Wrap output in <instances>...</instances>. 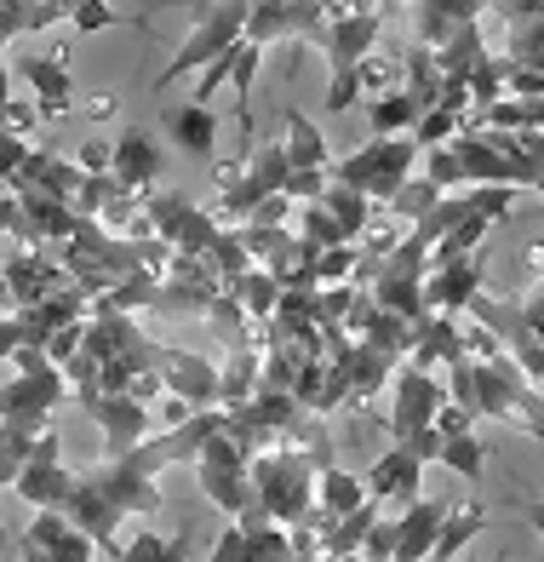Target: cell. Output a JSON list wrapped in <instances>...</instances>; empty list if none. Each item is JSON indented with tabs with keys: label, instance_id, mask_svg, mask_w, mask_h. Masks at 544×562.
<instances>
[{
	"label": "cell",
	"instance_id": "obj_1",
	"mask_svg": "<svg viewBox=\"0 0 544 562\" xmlns=\"http://www.w3.org/2000/svg\"><path fill=\"white\" fill-rule=\"evenodd\" d=\"M69 391V373L52 368V356L41 345H18L7 350V385H0V425H23V430H41L46 414L58 407Z\"/></svg>",
	"mask_w": 544,
	"mask_h": 562
},
{
	"label": "cell",
	"instance_id": "obj_2",
	"mask_svg": "<svg viewBox=\"0 0 544 562\" xmlns=\"http://www.w3.org/2000/svg\"><path fill=\"white\" fill-rule=\"evenodd\" d=\"M252 488L258 505L270 510L281 528H298L316 517L321 505V476H316V459L298 453V448H264L252 459Z\"/></svg>",
	"mask_w": 544,
	"mask_h": 562
},
{
	"label": "cell",
	"instance_id": "obj_3",
	"mask_svg": "<svg viewBox=\"0 0 544 562\" xmlns=\"http://www.w3.org/2000/svg\"><path fill=\"white\" fill-rule=\"evenodd\" d=\"M247 18H252V0H224V7H201V18H195V30L178 41V53H172V64L155 75V87H172V81H184V75H195V69H213L218 58H229L236 46L247 41Z\"/></svg>",
	"mask_w": 544,
	"mask_h": 562
},
{
	"label": "cell",
	"instance_id": "obj_4",
	"mask_svg": "<svg viewBox=\"0 0 544 562\" xmlns=\"http://www.w3.org/2000/svg\"><path fill=\"white\" fill-rule=\"evenodd\" d=\"M412 161H424V149L412 138H373V144H361L355 156H344L339 167H332V184H350L367 201H384V207H390V201L412 184Z\"/></svg>",
	"mask_w": 544,
	"mask_h": 562
},
{
	"label": "cell",
	"instance_id": "obj_5",
	"mask_svg": "<svg viewBox=\"0 0 544 562\" xmlns=\"http://www.w3.org/2000/svg\"><path fill=\"white\" fill-rule=\"evenodd\" d=\"M195 482H201V494L213 499L224 517H247V510L258 505V488H252V459L241 453V442L236 437H218L201 448V459H195Z\"/></svg>",
	"mask_w": 544,
	"mask_h": 562
},
{
	"label": "cell",
	"instance_id": "obj_6",
	"mask_svg": "<svg viewBox=\"0 0 544 562\" xmlns=\"http://www.w3.org/2000/svg\"><path fill=\"white\" fill-rule=\"evenodd\" d=\"M327 23H332V7H321V0H252L247 41L252 46H275V41L327 46Z\"/></svg>",
	"mask_w": 544,
	"mask_h": 562
},
{
	"label": "cell",
	"instance_id": "obj_7",
	"mask_svg": "<svg viewBox=\"0 0 544 562\" xmlns=\"http://www.w3.org/2000/svg\"><path fill=\"white\" fill-rule=\"evenodd\" d=\"M442 407H447V385H435L430 368L407 362L396 373V407H390V419H384V430H390L396 442H407V437H419V430H430Z\"/></svg>",
	"mask_w": 544,
	"mask_h": 562
},
{
	"label": "cell",
	"instance_id": "obj_8",
	"mask_svg": "<svg viewBox=\"0 0 544 562\" xmlns=\"http://www.w3.org/2000/svg\"><path fill=\"white\" fill-rule=\"evenodd\" d=\"M81 402V414L103 430V442H110V459H121V453H133L138 442H149V430H155V419H149V407L138 402V396H110V391H87V396H75Z\"/></svg>",
	"mask_w": 544,
	"mask_h": 562
},
{
	"label": "cell",
	"instance_id": "obj_9",
	"mask_svg": "<svg viewBox=\"0 0 544 562\" xmlns=\"http://www.w3.org/2000/svg\"><path fill=\"white\" fill-rule=\"evenodd\" d=\"M471 316H476L505 350H515V345H544V281H539V288H533L522 304L481 293V299L471 304Z\"/></svg>",
	"mask_w": 544,
	"mask_h": 562
},
{
	"label": "cell",
	"instance_id": "obj_10",
	"mask_svg": "<svg viewBox=\"0 0 544 562\" xmlns=\"http://www.w3.org/2000/svg\"><path fill=\"white\" fill-rule=\"evenodd\" d=\"M378 35H384V7H332L327 46H321L327 69H361Z\"/></svg>",
	"mask_w": 544,
	"mask_h": 562
},
{
	"label": "cell",
	"instance_id": "obj_11",
	"mask_svg": "<svg viewBox=\"0 0 544 562\" xmlns=\"http://www.w3.org/2000/svg\"><path fill=\"white\" fill-rule=\"evenodd\" d=\"M75 276L64 265H46L35 247H7V311H30V304L69 293Z\"/></svg>",
	"mask_w": 544,
	"mask_h": 562
},
{
	"label": "cell",
	"instance_id": "obj_12",
	"mask_svg": "<svg viewBox=\"0 0 544 562\" xmlns=\"http://www.w3.org/2000/svg\"><path fill=\"white\" fill-rule=\"evenodd\" d=\"M161 379H167V396L190 402L195 414H206V407H224V368H213L206 356L195 350H167L161 356Z\"/></svg>",
	"mask_w": 544,
	"mask_h": 562
},
{
	"label": "cell",
	"instance_id": "obj_13",
	"mask_svg": "<svg viewBox=\"0 0 544 562\" xmlns=\"http://www.w3.org/2000/svg\"><path fill=\"white\" fill-rule=\"evenodd\" d=\"M505 18V58L515 69H539L544 75V0H505L494 7Z\"/></svg>",
	"mask_w": 544,
	"mask_h": 562
},
{
	"label": "cell",
	"instance_id": "obj_14",
	"mask_svg": "<svg viewBox=\"0 0 544 562\" xmlns=\"http://www.w3.org/2000/svg\"><path fill=\"white\" fill-rule=\"evenodd\" d=\"M453 156L464 161V172H471L476 190H522V184H515V161L499 149L494 133H458Z\"/></svg>",
	"mask_w": 544,
	"mask_h": 562
},
{
	"label": "cell",
	"instance_id": "obj_15",
	"mask_svg": "<svg viewBox=\"0 0 544 562\" xmlns=\"http://www.w3.org/2000/svg\"><path fill=\"white\" fill-rule=\"evenodd\" d=\"M419 476H424V459L419 453H412V448H390V453H384L378 459V465L367 471V494L384 505V499H390V505H419Z\"/></svg>",
	"mask_w": 544,
	"mask_h": 562
},
{
	"label": "cell",
	"instance_id": "obj_16",
	"mask_svg": "<svg viewBox=\"0 0 544 562\" xmlns=\"http://www.w3.org/2000/svg\"><path fill=\"white\" fill-rule=\"evenodd\" d=\"M447 510H453V505H442V499H419V505H407L401 517H396V562H430L435 540H442Z\"/></svg>",
	"mask_w": 544,
	"mask_h": 562
},
{
	"label": "cell",
	"instance_id": "obj_17",
	"mask_svg": "<svg viewBox=\"0 0 544 562\" xmlns=\"http://www.w3.org/2000/svg\"><path fill=\"white\" fill-rule=\"evenodd\" d=\"M476 299H481V252L453 265V270H430V281H424L430 316H458V311H471Z\"/></svg>",
	"mask_w": 544,
	"mask_h": 562
},
{
	"label": "cell",
	"instance_id": "obj_18",
	"mask_svg": "<svg viewBox=\"0 0 544 562\" xmlns=\"http://www.w3.org/2000/svg\"><path fill=\"white\" fill-rule=\"evenodd\" d=\"M30 546H41L52 562H92L98 557V546H92V533H81L64 510H35V522H30V533H23Z\"/></svg>",
	"mask_w": 544,
	"mask_h": 562
},
{
	"label": "cell",
	"instance_id": "obj_19",
	"mask_svg": "<svg viewBox=\"0 0 544 562\" xmlns=\"http://www.w3.org/2000/svg\"><path fill=\"white\" fill-rule=\"evenodd\" d=\"M481 12H487L481 0H419V7H412V18H419V46L442 53L464 23H481Z\"/></svg>",
	"mask_w": 544,
	"mask_h": 562
},
{
	"label": "cell",
	"instance_id": "obj_20",
	"mask_svg": "<svg viewBox=\"0 0 544 562\" xmlns=\"http://www.w3.org/2000/svg\"><path fill=\"white\" fill-rule=\"evenodd\" d=\"M155 172H161V144H155L149 133H138V126H126V133L115 138V178L133 195H149Z\"/></svg>",
	"mask_w": 544,
	"mask_h": 562
},
{
	"label": "cell",
	"instance_id": "obj_21",
	"mask_svg": "<svg viewBox=\"0 0 544 562\" xmlns=\"http://www.w3.org/2000/svg\"><path fill=\"white\" fill-rule=\"evenodd\" d=\"M138 339H149L144 327L126 316V311H110V304H92L87 316V350L98 356V362H115V356H126Z\"/></svg>",
	"mask_w": 544,
	"mask_h": 562
},
{
	"label": "cell",
	"instance_id": "obj_22",
	"mask_svg": "<svg viewBox=\"0 0 544 562\" xmlns=\"http://www.w3.org/2000/svg\"><path fill=\"white\" fill-rule=\"evenodd\" d=\"M471 356V345H464V334H458V322L453 316H424L419 327H412V362L419 368H453V362H464Z\"/></svg>",
	"mask_w": 544,
	"mask_h": 562
},
{
	"label": "cell",
	"instance_id": "obj_23",
	"mask_svg": "<svg viewBox=\"0 0 544 562\" xmlns=\"http://www.w3.org/2000/svg\"><path fill=\"white\" fill-rule=\"evenodd\" d=\"M258 391H264V345L247 339L224 356V414L229 407H247Z\"/></svg>",
	"mask_w": 544,
	"mask_h": 562
},
{
	"label": "cell",
	"instance_id": "obj_24",
	"mask_svg": "<svg viewBox=\"0 0 544 562\" xmlns=\"http://www.w3.org/2000/svg\"><path fill=\"white\" fill-rule=\"evenodd\" d=\"M287 161H293V172H332V149H327V133L316 121H309L298 104L287 110Z\"/></svg>",
	"mask_w": 544,
	"mask_h": 562
},
{
	"label": "cell",
	"instance_id": "obj_25",
	"mask_svg": "<svg viewBox=\"0 0 544 562\" xmlns=\"http://www.w3.org/2000/svg\"><path fill=\"white\" fill-rule=\"evenodd\" d=\"M401 64H407V69H401V92H407L419 110H442L447 75H442V64H435V53H430V46H419V41H412Z\"/></svg>",
	"mask_w": 544,
	"mask_h": 562
},
{
	"label": "cell",
	"instance_id": "obj_26",
	"mask_svg": "<svg viewBox=\"0 0 544 562\" xmlns=\"http://www.w3.org/2000/svg\"><path fill=\"white\" fill-rule=\"evenodd\" d=\"M167 133H172V144L184 149V156L206 161L218 149V115L201 110V104H178V110H167Z\"/></svg>",
	"mask_w": 544,
	"mask_h": 562
},
{
	"label": "cell",
	"instance_id": "obj_27",
	"mask_svg": "<svg viewBox=\"0 0 544 562\" xmlns=\"http://www.w3.org/2000/svg\"><path fill=\"white\" fill-rule=\"evenodd\" d=\"M494 58V46H487V35H481V23H464V30L435 53V64H442V75L447 81H458V87H471V75Z\"/></svg>",
	"mask_w": 544,
	"mask_h": 562
},
{
	"label": "cell",
	"instance_id": "obj_28",
	"mask_svg": "<svg viewBox=\"0 0 544 562\" xmlns=\"http://www.w3.org/2000/svg\"><path fill=\"white\" fill-rule=\"evenodd\" d=\"M18 75L35 87V98H41V115H64L69 92H75L69 69H64V58H23V64H18Z\"/></svg>",
	"mask_w": 544,
	"mask_h": 562
},
{
	"label": "cell",
	"instance_id": "obj_29",
	"mask_svg": "<svg viewBox=\"0 0 544 562\" xmlns=\"http://www.w3.org/2000/svg\"><path fill=\"white\" fill-rule=\"evenodd\" d=\"M424 121V110L412 104V98L401 87L390 92H378L373 104H367V126H373V138H412V126Z\"/></svg>",
	"mask_w": 544,
	"mask_h": 562
},
{
	"label": "cell",
	"instance_id": "obj_30",
	"mask_svg": "<svg viewBox=\"0 0 544 562\" xmlns=\"http://www.w3.org/2000/svg\"><path fill=\"white\" fill-rule=\"evenodd\" d=\"M247 528V546H252V562H293V528H281L264 505H252L247 517H236Z\"/></svg>",
	"mask_w": 544,
	"mask_h": 562
},
{
	"label": "cell",
	"instance_id": "obj_31",
	"mask_svg": "<svg viewBox=\"0 0 544 562\" xmlns=\"http://www.w3.org/2000/svg\"><path fill=\"white\" fill-rule=\"evenodd\" d=\"M144 213H149V224H155V236L172 247L178 236H184V224L201 213V201L184 195V190H149V195H144Z\"/></svg>",
	"mask_w": 544,
	"mask_h": 562
},
{
	"label": "cell",
	"instance_id": "obj_32",
	"mask_svg": "<svg viewBox=\"0 0 544 562\" xmlns=\"http://www.w3.org/2000/svg\"><path fill=\"white\" fill-rule=\"evenodd\" d=\"M407 362L401 356H390V350H373V345H355V356H350V373H355V402H367V396H378L384 385H396V373H401Z\"/></svg>",
	"mask_w": 544,
	"mask_h": 562
},
{
	"label": "cell",
	"instance_id": "obj_33",
	"mask_svg": "<svg viewBox=\"0 0 544 562\" xmlns=\"http://www.w3.org/2000/svg\"><path fill=\"white\" fill-rule=\"evenodd\" d=\"M471 213H476V201H471V195H442V201H435V213H430V218H419V224L407 229V236L419 241V247H430V252H435V247H442V241H447V236H453V229H458L464 218H471Z\"/></svg>",
	"mask_w": 544,
	"mask_h": 562
},
{
	"label": "cell",
	"instance_id": "obj_34",
	"mask_svg": "<svg viewBox=\"0 0 544 562\" xmlns=\"http://www.w3.org/2000/svg\"><path fill=\"white\" fill-rule=\"evenodd\" d=\"M258 64H264V46L241 41V46H236V75H229V87H236V126H241V149H252V81H258Z\"/></svg>",
	"mask_w": 544,
	"mask_h": 562
},
{
	"label": "cell",
	"instance_id": "obj_35",
	"mask_svg": "<svg viewBox=\"0 0 544 562\" xmlns=\"http://www.w3.org/2000/svg\"><path fill=\"white\" fill-rule=\"evenodd\" d=\"M229 293H236V299H241V311H247L258 327H264V322L281 311V293H287V288H281L270 270H247L241 281H229Z\"/></svg>",
	"mask_w": 544,
	"mask_h": 562
},
{
	"label": "cell",
	"instance_id": "obj_36",
	"mask_svg": "<svg viewBox=\"0 0 544 562\" xmlns=\"http://www.w3.org/2000/svg\"><path fill=\"white\" fill-rule=\"evenodd\" d=\"M487 528V505H458V510H447V522H442V540H435V551H430V562H453L464 546L476 540V533Z\"/></svg>",
	"mask_w": 544,
	"mask_h": 562
},
{
	"label": "cell",
	"instance_id": "obj_37",
	"mask_svg": "<svg viewBox=\"0 0 544 562\" xmlns=\"http://www.w3.org/2000/svg\"><path fill=\"white\" fill-rule=\"evenodd\" d=\"M41 437H46V430L0 425V482H7V488H18V476L35 465V453H41Z\"/></svg>",
	"mask_w": 544,
	"mask_h": 562
},
{
	"label": "cell",
	"instance_id": "obj_38",
	"mask_svg": "<svg viewBox=\"0 0 544 562\" xmlns=\"http://www.w3.org/2000/svg\"><path fill=\"white\" fill-rule=\"evenodd\" d=\"M321 207L344 224V236H350V241H361V236L373 229V201L361 195V190H350V184H332V190L321 195Z\"/></svg>",
	"mask_w": 544,
	"mask_h": 562
},
{
	"label": "cell",
	"instance_id": "obj_39",
	"mask_svg": "<svg viewBox=\"0 0 544 562\" xmlns=\"http://www.w3.org/2000/svg\"><path fill=\"white\" fill-rule=\"evenodd\" d=\"M373 494H367V482L350 476V471H321V510H332V517H350V510H361Z\"/></svg>",
	"mask_w": 544,
	"mask_h": 562
},
{
	"label": "cell",
	"instance_id": "obj_40",
	"mask_svg": "<svg viewBox=\"0 0 544 562\" xmlns=\"http://www.w3.org/2000/svg\"><path fill=\"white\" fill-rule=\"evenodd\" d=\"M298 236L309 241V247H321V252H332V247H350V236H344V224L332 218L321 201L316 207H298Z\"/></svg>",
	"mask_w": 544,
	"mask_h": 562
},
{
	"label": "cell",
	"instance_id": "obj_41",
	"mask_svg": "<svg viewBox=\"0 0 544 562\" xmlns=\"http://www.w3.org/2000/svg\"><path fill=\"white\" fill-rule=\"evenodd\" d=\"M442 465L464 482H476L487 471V442L476 437V430H464V437H447V453H442Z\"/></svg>",
	"mask_w": 544,
	"mask_h": 562
},
{
	"label": "cell",
	"instance_id": "obj_42",
	"mask_svg": "<svg viewBox=\"0 0 544 562\" xmlns=\"http://www.w3.org/2000/svg\"><path fill=\"white\" fill-rule=\"evenodd\" d=\"M505 75H510V64H505V53H494L476 75H471V104H476V115H487L505 98Z\"/></svg>",
	"mask_w": 544,
	"mask_h": 562
},
{
	"label": "cell",
	"instance_id": "obj_43",
	"mask_svg": "<svg viewBox=\"0 0 544 562\" xmlns=\"http://www.w3.org/2000/svg\"><path fill=\"white\" fill-rule=\"evenodd\" d=\"M458 126H464V115H453V110H424V121L412 126V144H419L424 156L430 149H447L458 138Z\"/></svg>",
	"mask_w": 544,
	"mask_h": 562
},
{
	"label": "cell",
	"instance_id": "obj_44",
	"mask_svg": "<svg viewBox=\"0 0 544 562\" xmlns=\"http://www.w3.org/2000/svg\"><path fill=\"white\" fill-rule=\"evenodd\" d=\"M435 201H442V190H435L430 178H412V184L390 201V213H396V218H407V229H412L419 218H430V213H435Z\"/></svg>",
	"mask_w": 544,
	"mask_h": 562
},
{
	"label": "cell",
	"instance_id": "obj_45",
	"mask_svg": "<svg viewBox=\"0 0 544 562\" xmlns=\"http://www.w3.org/2000/svg\"><path fill=\"white\" fill-rule=\"evenodd\" d=\"M424 178H430L442 195H458L464 184H471V172H464V161L453 156V144H447V149H430V156H424Z\"/></svg>",
	"mask_w": 544,
	"mask_h": 562
},
{
	"label": "cell",
	"instance_id": "obj_46",
	"mask_svg": "<svg viewBox=\"0 0 544 562\" xmlns=\"http://www.w3.org/2000/svg\"><path fill=\"white\" fill-rule=\"evenodd\" d=\"M361 92H367V81H361V69H332L327 75V98H321V110L332 115H350L361 104Z\"/></svg>",
	"mask_w": 544,
	"mask_h": 562
},
{
	"label": "cell",
	"instance_id": "obj_47",
	"mask_svg": "<svg viewBox=\"0 0 544 562\" xmlns=\"http://www.w3.org/2000/svg\"><path fill=\"white\" fill-rule=\"evenodd\" d=\"M213 270H218L224 281H241L247 270H258L252 252H247V241H241V229H224V241L213 247Z\"/></svg>",
	"mask_w": 544,
	"mask_h": 562
},
{
	"label": "cell",
	"instance_id": "obj_48",
	"mask_svg": "<svg viewBox=\"0 0 544 562\" xmlns=\"http://www.w3.org/2000/svg\"><path fill=\"white\" fill-rule=\"evenodd\" d=\"M355 270H361V247H332L316 265V288H344V281H355Z\"/></svg>",
	"mask_w": 544,
	"mask_h": 562
},
{
	"label": "cell",
	"instance_id": "obj_49",
	"mask_svg": "<svg viewBox=\"0 0 544 562\" xmlns=\"http://www.w3.org/2000/svg\"><path fill=\"white\" fill-rule=\"evenodd\" d=\"M115 18H121V12L110 7V0H75V7H69V23H75V30H81V35H98V30H110Z\"/></svg>",
	"mask_w": 544,
	"mask_h": 562
},
{
	"label": "cell",
	"instance_id": "obj_50",
	"mask_svg": "<svg viewBox=\"0 0 544 562\" xmlns=\"http://www.w3.org/2000/svg\"><path fill=\"white\" fill-rule=\"evenodd\" d=\"M332 190V172H293L287 178V190H281V195H287V201H298V207H316V201Z\"/></svg>",
	"mask_w": 544,
	"mask_h": 562
},
{
	"label": "cell",
	"instance_id": "obj_51",
	"mask_svg": "<svg viewBox=\"0 0 544 562\" xmlns=\"http://www.w3.org/2000/svg\"><path fill=\"white\" fill-rule=\"evenodd\" d=\"M213 562H252V546H247V528L241 522H224L218 546H213Z\"/></svg>",
	"mask_w": 544,
	"mask_h": 562
},
{
	"label": "cell",
	"instance_id": "obj_52",
	"mask_svg": "<svg viewBox=\"0 0 544 562\" xmlns=\"http://www.w3.org/2000/svg\"><path fill=\"white\" fill-rule=\"evenodd\" d=\"M361 557L396 562V522H373V533H367V546H361Z\"/></svg>",
	"mask_w": 544,
	"mask_h": 562
},
{
	"label": "cell",
	"instance_id": "obj_53",
	"mask_svg": "<svg viewBox=\"0 0 544 562\" xmlns=\"http://www.w3.org/2000/svg\"><path fill=\"white\" fill-rule=\"evenodd\" d=\"M510 195H515V190H471L476 213H481V218H499V224L510 218Z\"/></svg>",
	"mask_w": 544,
	"mask_h": 562
},
{
	"label": "cell",
	"instance_id": "obj_54",
	"mask_svg": "<svg viewBox=\"0 0 544 562\" xmlns=\"http://www.w3.org/2000/svg\"><path fill=\"white\" fill-rule=\"evenodd\" d=\"M401 448H412V453H419V459H424V465H435V459H442V453H447V437H442V430H435V425H430V430H419V437H407Z\"/></svg>",
	"mask_w": 544,
	"mask_h": 562
},
{
	"label": "cell",
	"instance_id": "obj_55",
	"mask_svg": "<svg viewBox=\"0 0 544 562\" xmlns=\"http://www.w3.org/2000/svg\"><path fill=\"white\" fill-rule=\"evenodd\" d=\"M161 551H167V540H161V533H149V528H144L138 540L121 551V562H161Z\"/></svg>",
	"mask_w": 544,
	"mask_h": 562
},
{
	"label": "cell",
	"instance_id": "obj_56",
	"mask_svg": "<svg viewBox=\"0 0 544 562\" xmlns=\"http://www.w3.org/2000/svg\"><path fill=\"white\" fill-rule=\"evenodd\" d=\"M435 430H442V437H464V430H476V419L464 414V407H442V414H435Z\"/></svg>",
	"mask_w": 544,
	"mask_h": 562
},
{
	"label": "cell",
	"instance_id": "obj_57",
	"mask_svg": "<svg viewBox=\"0 0 544 562\" xmlns=\"http://www.w3.org/2000/svg\"><path fill=\"white\" fill-rule=\"evenodd\" d=\"M35 115H41V110H30L23 98H12V104H7V138H23V133L35 126Z\"/></svg>",
	"mask_w": 544,
	"mask_h": 562
},
{
	"label": "cell",
	"instance_id": "obj_58",
	"mask_svg": "<svg viewBox=\"0 0 544 562\" xmlns=\"http://www.w3.org/2000/svg\"><path fill=\"white\" fill-rule=\"evenodd\" d=\"M0 35H7V41L23 35V0H7V7H0Z\"/></svg>",
	"mask_w": 544,
	"mask_h": 562
},
{
	"label": "cell",
	"instance_id": "obj_59",
	"mask_svg": "<svg viewBox=\"0 0 544 562\" xmlns=\"http://www.w3.org/2000/svg\"><path fill=\"white\" fill-rule=\"evenodd\" d=\"M190 557V528L178 533V540H167V551H161V562H184Z\"/></svg>",
	"mask_w": 544,
	"mask_h": 562
},
{
	"label": "cell",
	"instance_id": "obj_60",
	"mask_svg": "<svg viewBox=\"0 0 544 562\" xmlns=\"http://www.w3.org/2000/svg\"><path fill=\"white\" fill-rule=\"evenodd\" d=\"M87 115L103 121V115H115V98H87Z\"/></svg>",
	"mask_w": 544,
	"mask_h": 562
},
{
	"label": "cell",
	"instance_id": "obj_61",
	"mask_svg": "<svg viewBox=\"0 0 544 562\" xmlns=\"http://www.w3.org/2000/svg\"><path fill=\"white\" fill-rule=\"evenodd\" d=\"M23 562H52V557H46L41 546H30V540H23Z\"/></svg>",
	"mask_w": 544,
	"mask_h": 562
},
{
	"label": "cell",
	"instance_id": "obj_62",
	"mask_svg": "<svg viewBox=\"0 0 544 562\" xmlns=\"http://www.w3.org/2000/svg\"><path fill=\"white\" fill-rule=\"evenodd\" d=\"M528 517H533V528H539V540H544V505H528Z\"/></svg>",
	"mask_w": 544,
	"mask_h": 562
},
{
	"label": "cell",
	"instance_id": "obj_63",
	"mask_svg": "<svg viewBox=\"0 0 544 562\" xmlns=\"http://www.w3.org/2000/svg\"><path fill=\"white\" fill-rule=\"evenodd\" d=\"M350 562H373V557H350Z\"/></svg>",
	"mask_w": 544,
	"mask_h": 562
}]
</instances>
